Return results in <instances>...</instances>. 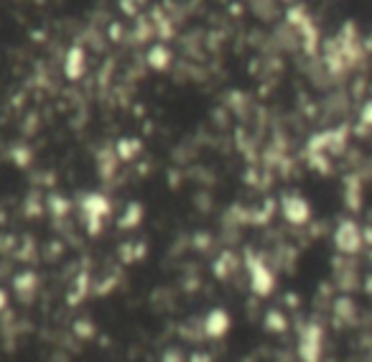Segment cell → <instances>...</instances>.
<instances>
[{"label":"cell","instance_id":"obj_1","mask_svg":"<svg viewBox=\"0 0 372 362\" xmlns=\"http://www.w3.org/2000/svg\"><path fill=\"white\" fill-rule=\"evenodd\" d=\"M334 243L342 252H357L360 245H362V237H360V227L355 222H342L337 235H334Z\"/></svg>","mask_w":372,"mask_h":362},{"label":"cell","instance_id":"obj_2","mask_svg":"<svg viewBox=\"0 0 372 362\" xmlns=\"http://www.w3.org/2000/svg\"><path fill=\"white\" fill-rule=\"evenodd\" d=\"M283 214H285V220H291L293 225H301V222L309 220L311 207L306 205L301 197H285L283 199Z\"/></svg>","mask_w":372,"mask_h":362},{"label":"cell","instance_id":"obj_3","mask_svg":"<svg viewBox=\"0 0 372 362\" xmlns=\"http://www.w3.org/2000/svg\"><path fill=\"white\" fill-rule=\"evenodd\" d=\"M253 288L258 293H268L270 288H273V276H270V270L265 266H260V263H255L253 268Z\"/></svg>","mask_w":372,"mask_h":362},{"label":"cell","instance_id":"obj_4","mask_svg":"<svg viewBox=\"0 0 372 362\" xmlns=\"http://www.w3.org/2000/svg\"><path fill=\"white\" fill-rule=\"evenodd\" d=\"M168 62H171V54H168V49L163 46H153L151 54H148V64H151L153 69H166Z\"/></svg>","mask_w":372,"mask_h":362},{"label":"cell","instance_id":"obj_5","mask_svg":"<svg viewBox=\"0 0 372 362\" xmlns=\"http://www.w3.org/2000/svg\"><path fill=\"white\" fill-rule=\"evenodd\" d=\"M227 324H230V319L222 314V311H212L209 319H206V329L212 331V334H220V331L227 329Z\"/></svg>","mask_w":372,"mask_h":362},{"label":"cell","instance_id":"obj_6","mask_svg":"<svg viewBox=\"0 0 372 362\" xmlns=\"http://www.w3.org/2000/svg\"><path fill=\"white\" fill-rule=\"evenodd\" d=\"M80 51H71L69 56H67V71H69V77L74 79V77H80V71L85 69V62H82L80 56Z\"/></svg>","mask_w":372,"mask_h":362},{"label":"cell","instance_id":"obj_7","mask_svg":"<svg viewBox=\"0 0 372 362\" xmlns=\"http://www.w3.org/2000/svg\"><path fill=\"white\" fill-rule=\"evenodd\" d=\"M362 123H370V126H372V103L364 105V110H362Z\"/></svg>","mask_w":372,"mask_h":362}]
</instances>
